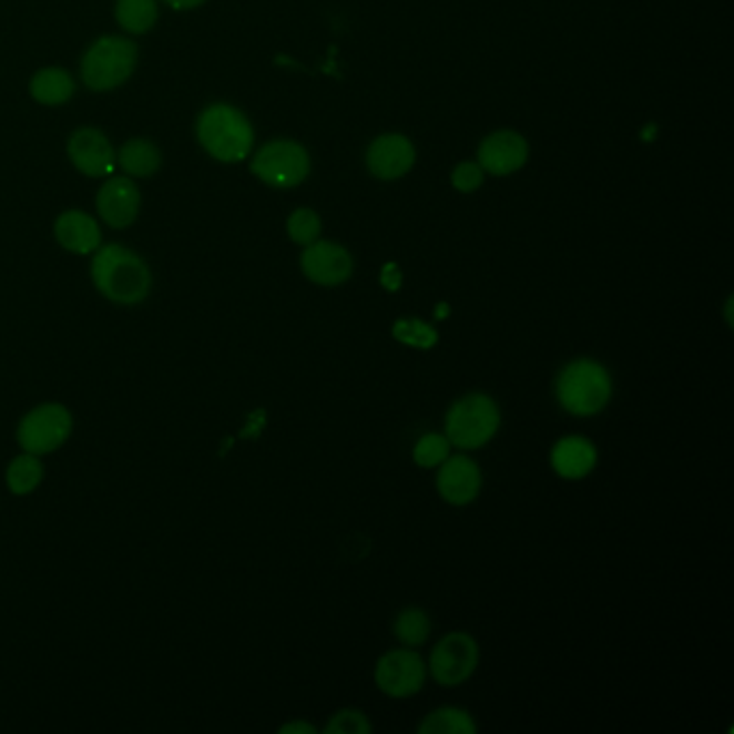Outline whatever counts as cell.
Listing matches in <instances>:
<instances>
[{
  "label": "cell",
  "mask_w": 734,
  "mask_h": 734,
  "mask_svg": "<svg viewBox=\"0 0 734 734\" xmlns=\"http://www.w3.org/2000/svg\"><path fill=\"white\" fill-rule=\"evenodd\" d=\"M478 642L466 631L444 635L429 657V670L441 687H457L466 683L477 670Z\"/></svg>",
  "instance_id": "52a82bcc"
},
{
  "label": "cell",
  "mask_w": 734,
  "mask_h": 734,
  "mask_svg": "<svg viewBox=\"0 0 734 734\" xmlns=\"http://www.w3.org/2000/svg\"><path fill=\"white\" fill-rule=\"evenodd\" d=\"M393 336L399 343H404L407 347H414V349H431L440 340L438 330L434 326L420 322V319H399L393 326Z\"/></svg>",
  "instance_id": "cb8c5ba5"
},
{
  "label": "cell",
  "mask_w": 734,
  "mask_h": 734,
  "mask_svg": "<svg viewBox=\"0 0 734 734\" xmlns=\"http://www.w3.org/2000/svg\"><path fill=\"white\" fill-rule=\"evenodd\" d=\"M41 477H43V468L39 463L38 455L16 457L7 468V485L16 496L31 493L41 482Z\"/></svg>",
  "instance_id": "7402d4cb"
},
{
  "label": "cell",
  "mask_w": 734,
  "mask_h": 734,
  "mask_svg": "<svg viewBox=\"0 0 734 734\" xmlns=\"http://www.w3.org/2000/svg\"><path fill=\"white\" fill-rule=\"evenodd\" d=\"M401 283H404V276H401V269L397 263H388L384 265L381 269V285L386 292H399L401 289Z\"/></svg>",
  "instance_id": "f1b7e54d"
},
{
  "label": "cell",
  "mask_w": 734,
  "mask_h": 734,
  "mask_svg": "<svg viewBox=\"0 0 734 734\" xmlns=\"http://www.w3.org/2000/svg\"><path fill=\"white\" fill-rule=\"evenodd\" d=\"M72 434V414L59 404H45L27 414L18 429V441L29 455H48L61 448Z\"/></svg>",
  "instance_id": "ba28073f"
},
{
  "label": "cell",
  "mask_w": 734,
  "mask_h": 734,
  "mask_svg": "<svg viewBox=\"0 0 734 734\" xmlns=\"http://www.w3.org/2000/svg\"><path fill=\"white\" fill-rule=\"evenodd\" d=\"M551 468L558 477L580 480L597 468V448L580 436L562 438L551 448Z\"/></svg>",
  "instance_id": "e0dca14e"
},
{
  "label": "cell",
  "mask_w": 734,
  "mask_h": 734,
  "mask_svg": "<svg viewBox=\"0 0 734 734\" xmlns=\"http://www.w3.org/2000/svg\"><path fill=\"white\" fill-rule=\"evenodd\" d=\"M425 679H427L425 661L409 649L390 651L375 665V685L386 696H414L422 690Z\"/></svg>",
  "instance_id": "9c48e42d"
},
{
  "label": "cell",
  "mask_w": 734,
  "mask_h": 734,
  "mask_svg": "<svg viewBox=\"0 0 734 734\" xmlns=\"http://www.w3.org/2000/svg\"><path fill=\"white\" fill-rule=\"evenodd\" d=\"M438 491L441 498L452 507H466L475 502L482 487V477L477 461L466 455L448 457L438 472Z\"/></svg>",
  "instance_id": "5bb4252c"
},
{
  "label": "cell",
  "mask_w": 734,
  "mask_h": 734,
  "mask_svg": "<svg viewBox=\"0 0 734 734\" xmlns=\"http://www.w3.org/2000/svg\"><path fill=\"white\" fill-rule=\"evenodd\" d=\"M114 16L123 31L132 35H143L155 27L160 9L157 0H116Z\"/></svg>",
  "instance_id": "ffe728a7"
},
{
  "label": "cell",
  "mask_w": 734,
  "mask_h": 734,
  "mask_svg": "<svg viewBox=\"0 0 734 734\" xmlns=\"http://www.w3.org/2000/svg\"><path fill=\"white\" fill-rule=\"evenodd\" d=\"M196 139L214 160L224 164L242 162L255 145V130L248 116L231 104H212L196 119Z\"/></svg>",
  "instance_id": "7a4b0ae2"
},
{
  "label": "cell",
  "mask_w": 734,
  "mask_h": 734,
  "mask_svg": "<svg viewBox=\"0 0 734 734\" xmlns=\"http://www.w3.org/2000/svg\"><path fill=\"white\" fill-rule=\"evenodd\" d=\"M116 164L125 175L147 180L162 166V153L149 139H132L116 153Z\"/></svg>",
  "instance_id": "d6986e66"
},
{
  "label": "cell",
  "mask_w": 734,
  "mask_h": 734,
  "mask_svg": "<svg viewBox=\"0 0 734 734\" xmlns=\"http://www.w3.org/2000/svg\"><path fill=\"white\" fill-rule=\"evenodd\" d=\"M68 155L75 169L86 177H109L116 169V153L104 132L80 128L68 141Z\"/></svg>",
  "instance_id": "8fae6325"
},
{
  "label": "cell",
  "mask_w": 734,
  "mask_h": 734,
  "mask_svg": "<svg viewBox=\"0 0 734 734\" xmlns=\"http://www.w3.org/2000/svg\"><path fill=\"white\" fill-rule=\"evenodd\" d=\"M500 420L498 404L482 393H472L450 405L444 420V436L450 446L477 450L493 440L500 429Z\"/></svg>",
  "instance_id": "5b68a950"
},
{
  "label": "cell",
  "mask_w": 734,
  "mask_h": 734,
  "mask_svg": "<svg viewBox=\"0 0 734 734\" xmlns=\"http://www.w3.org/2000/svg\"><path fill=\"white\" fill-rule=\"evenodd\" d=\"M477 731V722L472 720V715L455 706L429 713L418 726V733L422 734H475Z\"/></svg>",
  "instance_id": "44dd1931"
},
{
  "label": "cell",
  "mask_w": 734,
  "mask_h": 734,
  "mask_svg": "<svg viewBox=\"0 0 734 734\" xmlns=\"http://www.w3.org/2000/svg\"><path fill=\"white\" fill-rule=\"evenodd\" d=\"M448 457H450V441L441 434H427L414 446V461L425 470L440 468Z\"/></svg>",
  "instance_id": "d4e9b609"
},
{
  "label": "cell",
  "mask_w": 734,
  "mask_h": 734,
  "mask_svg": "<svg viewBox=\"0 0 734 734\" xmlns=\"http://www.w3.org/2000/svg\"><path fill=\"white\" fill-rule=\"evenodd\" d=\"M436 317H438V319H446V317H448V304H440V306H438Z\"/></svg>",
  "instance_id": "1f68e13d"
},
{
  "label": "cell",
  "mask_w": 734,
  "mask_h": 734,
  "mask_svg": "<svg viewBox=\"0 0 734 734\" xmlns=\"http://www.w3.org/2000/svg\"><path fill=\"white\" fill-rule=\"evenodd\" d=\"M395 635L405 646H420L431 635V621L418 608H407L395 621Z\"/></svg>",
  "instance_id": "603a6c76"
},
{
  "label": "cell",
  "mask_w": 734,
  "mask_h": 734,
  "mask_svg": "<svg viewBox=\"0 0 734 734\" xmlns=\"http://www.w3.org/2000/svg\"><path fill=\"white\" fill-rule=\"evenodd\" d=\"M299 265L304 276L322 287H338L354 272V258L343 246L319 239L304 248Z\"/></svg>",
  "instance_id": "30bf717a"
},
{
  "label": "cell",
  "mask_w": 734,
  "mask_h": 734,
  "mask_svg": "<svg viewBox=\"0 0 734 734\" xmlns=\"http://www.w3.org/2000/svg\"><path fill=\"white\" fill-rule=\"evenodd\" d=\"M31 95L43 106H61L72 100L75 84L74 78L63 68H45L39 70L31 80Z\"/></svg>",
  "instance_id": "ac0fdd59"
},
{
  "label": "cell",
  "mask_w": 734,
  "mask_h": 734,
  "mask_svg": "<svg viewBox=\"0 0 734 734\" xmlns=\"http://www.w3.org/2000/svg\"><path fill=\"white\" fill-rule=\"evenodd\" d=\"M54 237L65 251L74 255H89L102 246L100 224L80 210H68L57 218Z\"/></svg>",
  "instance_id": "2e32d148"
},
{
  "label": "cell",
  "mask_w": 734,
  "mask_h": 734,
  "mask_svg": "<svg viewBox=\"0 0 734 734\" xmlns=\"http://www.w3.org/2000/svg\"><path fill=\"white\" fill-rule=\"evenodd\" d=\"M98 214L112 228H128L139 218L141 190L130 177H109L98 192Z\"/></svg>",
  "instance_id": "7c38bea8"
},
{
  "label": "cell",
  "mask_w": 734,
  "mask_h": 734,
  "mask_svg": "<svg viewBox=\"0 0 734 734\" xmlns=\"http://www.w3.org/2000/svg\"><path fill=\"white\" fill-rule=\"evenodd\" d=\"M251 171L263 184L287 190L308 177L310 157L308 151L295 141H272L255 153Z\"/></svg>",
  "instance_id": "8992f818"
},
{
  "label": "cell",
  "mask_w": 734,
  "mask_h": 734,
  "mask_svg": "<svg viewBox=\"0 0 734 734\" xmlns=\"http://www.w3.org/2000/svg\"><path fill=\"white\" fill-rule=\"evenodd\" d=\"M169 7L177 9V11H187V9H196L201 7L205 0H164Z\"/></svg>",
  "instance_id": "4dcf8cb0"
},
{
  "label": "cell",
  "mask_w": 734,
  "mask_h": 734,
  "mask_svg": "<svg viewBox=\"0 0 734 734\" xmlns=\"http://www.w3.org/2000/svg\"><path fill=\"white\" fill-rule=\"evenodd\" d=\"M416 162V149L401 134H386L373 141L367 151V166L373 177L393 182L407 175Z\"/></svg>",
  "instance_id": "9a60e30c"
},
{
  "label": "cell",
  "mask_w": 734,
  "mask_h": 734,
  "mask_svg": "<svg viewBox=\"0 0 734 734\" xmlns=\"http://www.w3.org/2000/svg\"><path fill=\"white\" fill-rule=\"evenodd\" d=\"M450 180H452L455 190L470 194L485 182V171L480 169V164H477V162H463L452 171Z\"/></svg>",
  "instance_id": "83f0119b"
},
{
  "label": "cell",
  "mask_w": 734,
  "mask_h": 734,
  "mask_svg": "<svg viewBox=\"0 0 734 734\" xmlns=\"http://www.w3.org/2000/svg\"><path fill=\"white\" fill-rule=\"evenodd\" d=\"M555 399L573 416L588 418L605 409L612 399V377L597 360L580 358L569 363L555 379Z\"/></svg>",
  "instance_id": "3957f363"
},
{
  "label": "cell",
  "mask_w": 734,
  "mask_h": 734,
  "mask_svg": "<svg viewBox=\"0 0 734 734\" xmlns=\"http://www.w3.org/2000/svg\"><path fill=\"white\" fill-rule=\"evenodd\" d=\"M326 733L328 734H368L373 733V726L367 720L365 713L360 711H354V708H345V711H338L328 726H326Z\"/></svg>",
  "instance_id": "4316f807"
},
{
  "label": "cell",
  "mask_w": 734,
  "mask_h": 734,
  "mask_svg": "<svg viewBox=\"0 0 734 734\" xmlns=\"http://www.w3.org/2000/svg\"><path fill=\"white\" fill-rule=\"evenodd\" d=\"M139 63V45L128 38L106 35L91 43L80 61L82 82L91 91H112L134 74Z\"/></svg>",
  "instance_id": "277c9868"
},
{
  "label": "cell",
  "mask_w": 734,
  "mask_h": 734,
  "mask_svg": "<svg viewBox=\"0 0 734 734\" xmlns=\"http://www.w3.org/2000/svg\"><path fill=\"white\" fill-rule=\"evenodd\" d=\"M281 733L283 734H315L317 731L310 726V724H306V722H292V724H285L283 728H281Z\"/></svg>",
  "instance_id": "f546056e"
},
{
  "label": "cell",
  "mask_w": 734,
  "mask_h": 734,
  "mask_svg": "<svg viewBox=\"0 0 734 734\" xmlns=\"http://www.w3.org/2000/svg\"><path fill=\"white\" fill-rule=\"evenodd\" d=\"M287 233L299 246H308L322 235V218L313 210H295L287 221Z\"/></svg>",
  "instance_id": "484cf974"
},
{
  "label": "cell",
  "mask_w": 734,
  "mask_h": 734,
  "mask_svg": "<svg viewBox=\"0 0 734 734\" xmlns=\"http://www.w3.org/2000/svg\"><path fill=\"white\" fill-rule=\"evenodd\" d=\"M91 278L98 292L114 304H139L151 292L147 263L121 244H106L95 251Z\"/></svg>",
  "instance_id": "6da1fadb"
},
{
  "label": "cell",
  "mask_w": 734,
  "mask_h": 734,
  "mask_svg": "<svg viewBox=\"0 0 734 734\" xmlns=\"http://www.w3.org/2000/svg\"><path fill=\"white\" fill-rule=\"evenodd\" d=\"M528 155H530L528 141L517 132L502 130V132L487 136L480 143L478 164L485 173L504 177V175L519 171L528 162Z\"/></svg>",
  "instance_id": "4fadbf2b"
}]
</instances>
